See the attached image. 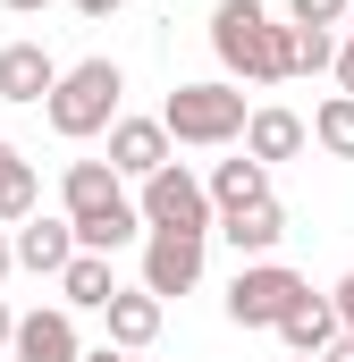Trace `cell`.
Segmentation results:
<instances>
[{
	"label": "cell",
	"mask_w": 354,
	"mask_h": 362,
	"mask_svg": "<svg viewBox=\"0 0 354 362\" xmlns=\"http://www.w3.org/2000/svg\"><path fill=\"white\" fill-rule=\"evenodd\" d=\"M211 51L245 85H287L295 76V25H278L262 0H219L211 8Z\"/></svg>",
	"instance_id": "cell-1"
},
{
	"label": "cell",
	"mask_w": 354,
	"mask_h": 362,
	"mask_svg": "<svg viewBox=\"0 0 354 362\" xmlns=\"http://www.w3.org/2000/svg\"><path fill=\"white\" fill-rule=\"evenodd\" d=\"M59 211L76 219V245H85V253H118V245L152 236L144 211L127 202V177H118L110 160H68V177H59Z\"/></svg>",
	"instance_id": "cell-2"
},
{
	"label": "cell",
	"mask_w": 354,
	"mask_h": 362,
	"mask_svg": "<svg viewBox=\"0 0 354 362\" xmlns=\"http://www.w3.org/2000/svg\"><path fill=\"white\" fill-rule=\"evenodd\" d=\"M118 101H127V68L118 59H76L59 93L42 101V118H51V135H68V144H85L101 127H118Z\"/></svg>",
	"instance_id": "cell-3"
},
{
	"label": "cell",
	"mask_w": 354,
	"mask_h": 362,
	"mask_svg": "<svg viewBox=\"0 0 354 362\" xmlns=\"http://www.w3.org/2000/svg\"><path fill=\"white\" fill-rule=\"evenodd\" d=\"M161 127H169V144L219 152V144H236V135L253 127V110H245V93L228 85V76H211V85H177L169 101H161Z\"/></svg>",
	"instance_id": "cell-4"
},
{
	"label": "cell",
	"mask_w": 354,
	"mask_h": 362,
	"mask_svg": "<svg viewBox=\"0 0 354 362\" xmlns=\"http://www.w3.org/2000/svg\"><path fill=\"white\" fill-rule=\"evenodd\" d=\"M144 228H185V236H211L219 228V202H211V185L194 177L185 160H169L161 177H144Z\"/></svg>",
	"instance_id": "cell-5"
},
{
	"label": "cell",
	"mask_w": 354,
	"mask_h": 362,
	"mask_svg": "<svg viewBox=\"0 0 354 362\" xmlns=\"http://www.w3.org/2000/svg\"><path fill=\"white\" fill-rule=\"evenodd\" d=\"M304 295H312V286L287 270V262H245L236 286H228V320H236V329H278Z\"/></svg>",
	"instance_id": "cell-6"
},
{
	"label": "cell",
	"mask_w": 354,
	"mask_h": 362,
	"mask_svg": "<svg viewBox=\"0 0 354 362\" xmlns=\"http://www.w3.org/2000/svg\"><path fill=\"white\" fill-rule=\"evenodd\" d=\"M194 278H202V236L152 228V236H144V286L169 303V295H194Z\"/></svg>",
	"instance_id": "cell-7"
},
{
	"label": "cell",
	"mask_w": 354,
	"mask_h": 362,
	"mask_svg": "<svg viewBox=\"0 0 354 362\" xmlns=\"http://www.w3.org/2000/svg\"><path fill=\"white\" fill-rule=\"evenodd\" d=\"M8 362H85V337H76V312L51 303V312H17V346Z\"/></svg>",
	"instance_id": "cell-8"
},
{
	"label": "cell",
	"mask_w": 354,
	"mask_h": 362,
	"mask_svg": "<svg viewBox=\"0 0 354 362\" xmlns=\"http://www.w3.org/2000/svg\"><path fill=\"white\" fill-rule=\"evenodd\" d=\"M169 127H161V118H118V127H110V169H118V177H161V169H169Z\"/></svg>",
	"instance_id": "cell-9"
},
{
	"label": "cell",
	"mask_w": 354,
	"mask_h": 362,
	"mask_svg": "<svg viewBox=\"0 0 354 362\" xmlns=\"http://www.w3.org/2000/svg\"><path fill=\"white\" fill-rule=\"evenodd\" d=\"M76 253H85V245H76V219H68V211H59V219L34 211V219L17 228V270H34V278H59Z\"/></svg>",
	"instance_id": "cell-10"
},
{
	"label": "cell",
	"mask_w": 354,
	"mask_h": 362,
	"mask_svg": "<svg viewBox=\"0 0 354 362\" xmlns=\"http://www.w3.org/2000/svg\"><path fill=\"white\" fill-rule=\"evenodd\" d=\"M59 76H68V68H59L42 42H0V101H51Z\"/></svg>",
	"instance_id": "cell-11"
},
{
	"label": "cell",
	"mask_w": 354,
	"mask_h": 362,
	"mask_svg": "<svg viewBox=\"0 0 354 362\" xmlns=\"http://www.w3.org/2000/svg\"><path fill=\"white\" fill-rule=\"evenodd\" d=\"M161 312H169V303H161L152 286H118V295H110V346L144 354V346L161 337Z\"/></svg>",
	"instance_id": "cell-12"
},
{
	"label": "cell",
	"mask_w": 354,
	"mask_h": 362,
	"mask_svg": "<svg viewBox=\"0 0 354 362\" xmlns=\"http://www.w3.org/2000/svg\"><path fill=\"white\" fill-rule=\"evenodd\" d=\"M278 337H287V354H329V346L346 337V320H338V303H329V295H304V303L278 320Z\"/></svg>",
	"instance_id": "cell-13"
},
{
	"label": "cell",
	"mask_w": 354,
	"mask_h": 362,
	"mask_svg": "<svg viewBox=\"0 0 354 362\" xmlns=\"http://www.w3.org/2000/svg\"><path fill=\"white\" fill-rule=\"evenodd\" d=\"M304 144H312V127H304L295 110H278V101H270V110H253V127H245V152H253L262 169H270V160H295Z\"/></svg>",
	"instance_id": "cell-14"
},
{
	"label": "cell",
	"mask_w": 354,
	"mask_h": 362,
	"mask_svg": "<svg viewBox=\"0 0 354 362\" xmlns=\"http://www.w3.org/2000/svg\"><path fill=\"white\" fill-rule=\"evenodd\" d=\"M219 236H228V245H236L245 262H270V253H278V236H287V211H278V202L228 211V219H219Z\"/></svg>",
	"instance_id": "cell-15"
},
{
	"label": "cell",
	"mask_w": 354,
	"mask_h": 362,
	"mask_svg": "<svg viewBox=\"0 0 354 362\" xmlns=\"http://www.w3.org/2000/svg\"><path fill=\"white\" fill-rule=\"evenodd\" d=\"M202 185H211L219 219H228V211H253V202H270V169L253 160V152H245V160H219V169H211Z\"/></svg>",
	"instance_id": "cell-16"
},
{
	"label": "cell",
	"mask_w": 354,
	"mask_h": 362,
	"mask_svg": "<svg viewBox=\"0 0 354 362\" xmlns=\"http://www.w3.org/2000/svg\"><path fill=\"white\" fill-rule=\"evenodd\" d=\"M110 295H118L110 253H76V262L59 270V303H68V312H110Z\"/></svg>",
	"instance_id": "cell-17"
},
{
	"label": "cell",
	"mask_w": 354,
	"mask_h": 362,
	"mask_svg": "<svg viewBox=\"0 0 354 362\" xmlns=\"http://www.w3.org/2000/svg\"><path fill=\"white\" fill-rule=\"evenodd\" d=\"M312 144H321L329 160H354V93H329V101L312 110Z\"/></svg>",
	"instance_id": "cell-18"
},
{
	"label": "cell",
	"mask_w": 354,
	"mask_h": 362,
	"mask_svg": "<svg viewBox=\"0 0 354 362\" xmlns=\"http://www.w3.org/2000/svg\"><path fill=\"white\" fill-rule=\"evenodd\" d=\"M34 211H42V177H34V160H17L0 177V228H25Z\"/></svg>",
	"instance_id": "cell-19"
},
{
	"label": "cell",
	"mask_w": 354,
	"mask_h": 362,
	"mask_svg": "<svg viewBox=\"0 0 354 362\" xmlns=\"http://www.w3.org/2000/svg\"><path fill=\"white\" fill-rule=\"evenodd\" d=\"M321 68H338V34L329 25H295V76H321Z\"/></svg>",
	"instance_id": "cell-20"
},
{
	"label": "cell",
	"mask_w": 354,
	"mask_h": 362,
	"mask_svg": "<svg viewBox=\"0 0 354 362\" xmlns=\"http://www.w3.org/2000/svg\"><path fill=\"white\" fill-rule=\"evenodd\" d=\"M354 0H287V25H346Z\"/></svg>",
	"instance_id": "cell-21"
},
{
	"label": "cell",
	"mask_w": 354,
	"mask_h": 362,
	"mask_svg": "<svg viewBox=\"0 0 354 362\" xmlns=\"http://www.w3.org/2000/svg\"><path fill=\"white\" fill-rule=\"evenodd\" d=\"M329 303H338V320H346V337H354V270L338 278V295H329Z\"/></svg>",
	"instance_id": "cell-22"
},
{
	"label": "cell",
	"mask_w": 354,
	"mask_h": 362,
	"mask_svg": "<svg viewBox=\"0 0 354 362\" xmlns=\"http://www.w3.org/2000/svg\"><path fill=\"white\" fill-rule=\"evenodd\" d=\"M118 8H127V0H76V17H93V25H101V17H118Z\"/></svg>",
	"instance_id": "cell-23"
},
{
	"label": "cell",
	"mask_w": 354,
	"mask_h": 362,
	"mask_svg": "<svg viewBox=\"0 0 354 362\" xmlns=\"http://www.w3.org/2000/svg\"><path fill=\"white\" fill-rule=\"evenodd\" d=\"M338 85L354 93V34H346V51H338Z\"/></svg>",
	"instance_id": "cell-24"
},
{
	"label": "cell",
	"mask_w": 354,
	"mask_h": 362,
	"mask_svg": "<svg viewBox=\"0 0 354 362\" xmlns=\"http://www.w3.org/2000/svg\"><path fill=\"white\" fill-rule=\"evenodd\" d=\"M8 346H17V312L0 303V354H8Z\"/></svg>",
	"instance_id": "cell-25"
},
{
	"label": "cell",
	"mask_w": 354,
	"mask_h": 362,
	"mask_svg": "<svg viewBox=\"0 0 354 362\" xmlns=\"http://www.w3.org/2000/svg\"><path fill=\"white\" fill-rule=\"evenodd\" d=\"M8 270H17V236H0V286H8Z\"/></svg>",
	"instance_id": "cell-26"
},
{
	"label": "cell",
	"mask_w": 354,
	"mask_h": 362,
	"mask_svg": "<svg viewBox=\"0 0 354 362\" xmlns=\"http://www.w3.org/2000/svg\"><path fill=\"white\" fill-rule=\"evenodd\" d=\"M85 362H135V354H127V346H93Z\"/></svg>",
	"instance_id": "cell-27"
},
{
	"label": "cell",
	"mask_w": 354,
	"mask_h": 362,
	"mask_svg": "<svg viewBox=\"0 0 354 362\" xmlns=\"http://www.w3.org/2000/svg\"><path fill=\"white\" fill-rule=\"evenodd\" d=\"M8 169H17V144H8V135H0V177H8Z\"/></svg>",
	"instance_id": "cell-28"
},
{
	"label": "cell",
	"mask_w": 354,
	"mask_h": 362,
	"mask_svg": "<svg viewBox=\"0 0 354 362\" xmlns=\"http://www.w3.org/2000/svg\"><path fill=\"white\" fill-rule=\"evenodd\" d=\"M8 8H17V17H42V8H51V0H8Z\"/></svg>",
	"instance_id": "cell-29"
},
{
	"label": "cell",
	"mask_w": 354,
	"mask_h": 362,
	"mask_svg": "<svg viewBox=\"0 0 354 362\" xmlns=\"http://www.w3.org/2000/svg\"><path fill=\"white\" fill-rule=\"evenodd\" d=\"M329 362H354V337H338V346H329Z\"/></svg>",
	"instance_id": "cell-30"
},
{
	"label": "cell",
	"mask_w": 354,
	"mask_h": 362,
	"mask_svg": "<svg viewBox=\"0 0 354 362\" xmlns=\"http://www.w3.org/2000/svg\"><path fill=\"white\" fill-rule=\"evenodd\" d=\"M287 362H329V354H287Z\"/></svg>",
	"instance_id": "cell-31"
},
{
	"label": "cell",
	"mask_w": 354,
	"mask_h": 362,
	"mask_svg": "<svg viewBox=\"0 0 354 362\" xmlns=\"http://www.w3.org/2000/svg\"><path fill=\"white\" fill-rule=\"evenodd\" d=\"M346 34H354V17H346Z\"/></svg>",
	"instance_id": "cell-32"
}]
</instances>
